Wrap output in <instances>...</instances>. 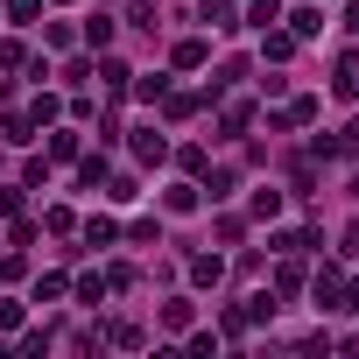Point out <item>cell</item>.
<instances>
[{
	"mask_svg": "<svg viewBox=\"0 0 359 359\" xmlns=\"http://www.w3.org/2000/svg\"><path fill=\"white\" fill-rule=\"evenodd\" d=\"M85 43H92V50H106V43H113V22H106V15H92V22H85Z\"/></svg>",
	"mask_w": 359,
	"mask_h": 359,
	"instance_id": "cell-5",
	"label": "cell"
},
{
	"mask_svg": "<svg viewBox=\"0 0 359 359\" xmlns=\"http://www.w3.org/2000/svg\"><path fill=\"white\" fill-rule=\"evenodd\" d=\"M162 324H169V331H184V324H191V303H184V296H176V303H162Z\"/></svg>",
	"mask_w": 359,
	"mask_h": 359,
	"instance_id": "cell-6",
	"label": "cell"
},
{
	"mask_svg": "<svg viewBox=\"0 0 359 359\" xmlns=\"http://www.w3.org/2000/svg\"><path fill=\"white\" fill-rule=\"evenodd\" d=\"M317 29H324V15H317V8H303V15H289V36H317Z\"/></svg>",
	"mask_w": 359,
	"mask_h": 359,
	"instance_id": "cell-4",
	"label": "cell"
},
{
	"mask_svg": "<svg viewBox=\"0 0 359 359\" xmlns=\"http://www.w3.org/2000/svg\"><path fill=\"white\" fill-rule=\"evenodd\" d=\"M134 155H141V162H162V155H169V141H162L155 127H141V134H134Z\"/></svg>",
	"mask_w": 359,
	"mask_h": 359,
	"instance_id": "cell-2",
	"label": "cell"
},
{
	"mask_svg": "<svg viewBox=\"0 0 359 359\" xmlns=\"http://www.w3.org/2000/svg\"><path fill=\"white\" fill-rule=\"evenodd\" d=\"M212 29H233V0H205V8H198Z\"/></svg>",
	"mask_w": 359,
	"mask_h": 359,
	"instance_id": "cell-3",
	"label": "cell"
},
{
	"mask_svg": "<svg viewBox=\"0 0 359 359\" xmlns=\"http://www.w3.org/2000/svg\"><path fill=\"white\" fill-rule=\"evenodd\" d=\"M345 22H352V29H359V0H352V15H345Z\"/></svg>",
	"mask_w": 359,
	"mask_h": 359,
	"instance_id": "cell-7",
	"label": "cell"
},
{
	"mask_svg": "<svg viewBox=\"0 0 359 359\" xmlns=\"http://www.w3.org/2000/svg\"><path fill=\"white\" fill-rule=\"evenodd\" d=\"M338 99H359V57H338V78H331Z\"/></svg>",
	"mask_w": 359,
	"mask_h": 359,
	"instance_id": "cell-1",
	"label": "cell"
}]
</instances>
